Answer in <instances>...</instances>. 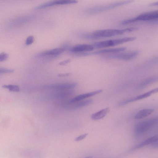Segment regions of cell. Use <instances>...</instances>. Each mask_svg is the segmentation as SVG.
Returning <instances> with one entry per match:
<instances>
[{
  "instance_id": "7",
  "label": "cell",
  "mask_w": 158,
  "mask_h": 158,
  "mask_svg": "<svg viewBox=\"0 0 158 158\" xmlns=\"http://www.w3.org/2000/svg\"><path fill=\"white\" fill-rule=\"evenodd\" d=\"M77 85V83H60L46 85L44 88L57 91L69 90L76 87Z\"/></svg>"
},
{
  "instance_id": "10",
  "label": "cell",
  "mask_w": 158,
  "mask_h": 158,
  "mask_svg": "<svg viewBox=\"0 0 158 158\" xmlns=\"http://www.w3.org/2000/svg\"><path fill=\"white\" fill-rule=\"evenodd\" d=\"M94 48L93 45L82 44L77 45L72 47L70 49V51L73 52L78 53L85 51H91Z\"/></svg>"
},
{
  "instance_id": "17",
  "label": "cell",
  "mask_w": 158,
  "mask_h": 158,
  "mask_svg": "<svg viewBox=\"0 0 158 158\" xmlns=\"http://www.w3.org/2000/svg\"><path fill=\"white\" fill-rule=\"evenodd\" d=\"M53 95L54 98H57L66 97L72 94V92L69 90H59Z\"/></svg>"
},
{
  "instance_id": "8",
  "label": "cell",
  "mask_w": 158,
  "mask_h": 158,
  "mask_svg": "<svg viewBox=\"0 0 158 158\" xmlns=\"http://www.w3.org/2000/svg\"><path fill=\"white\" fill-rule=\"evenodd\" d=\"M140 52L139 50H134L125 52L114 54L109 56L111 59L123 60H129L137 56Z\"/></svg>"
},
{
  "instance_id": "11",
  "label": "cell",
  "mask_w": 158,
  "mask_h": 158,
  "mask_svg": "<svg viewBox=\"0 0 158 158\" xmlns=\"http://www.w3.org/2000/svg\"><path fill=\"white\" fill-rule=\"evenodd\" d=\"M103 91L102 89H100L95 91L84 94L77 96L74 98L68 100L70 102H75L84 100L87 98L99 94Z\"/></svg>"
},
{
  "instance_id": "16",
  "label": "cell",
  "mask_w": 158,
  "mask_h": 158,
  "mask_svg": "<svg viewBox=\"0 0 158 158\" xmlns=\"http://www.w3.org/2000/svg\"><path fill=\"white\" fill-rule=\"evenodd\" d=\"M158 140V137L157 136H154L149 137L144 141H142L139 144L137 145L134 147L132 149H135L140 148H141L147 145L153 143L157 141Z\"/></svg>"
},
{
  "instance_id": "12",
  "label": "cell",
  "mask_w": 158,
  "mask_h": 158,
  "mask_svg": "<svg viewBox=\"0 0 158 158\" xmlns=\"http://www.w3.org/2000/svg\"><path fill=\"white\" fill-rule=\"evenodd\" d=\"M126 48L125 47L111 48L106 49H103L96 51L91 53H85V55H98L100 54L117 53L125 50Z\"/></svg>"
},
{
  "instance_id": "26",
  "label": "cell",
  "mask_w": 158,
  "mask_h": 158,
  "mask_svg": "<svg viewBox=\"0 0 158 158\" xmlns=\"http://www.w3.org/2000/svg\"><path fill=\"white\" fill-rule=\"evenodd\" d=\"M70 61V59H67L66 60H64L63 61L60 62L59 63V64L60 65H65L69 63Z\"/></svg>"
},
{
  "instance_id": "3",
  "label": "cell",
  "mask_w": 158,
  "mask_h": 158,
  "mask_svg": "<svg viewBox=\"0 0 158 158\" xmlns=\"http://www.w3.org/2000/svg\"><path fill=\"white\" fill-rule=\"evenodd\" d=\"M135 37H127L113 40L102 41L94 43L93 44L94 48H100L112 47L126 42L135 40Z\"/></svg>"
},
{
  "instance_id": "2",
  "label": "cell",
  "mask_w": 158,
  "mask_h": 158,
  "mask_svg": "<svg viewBox=\"0 0 158 158\" xmlns=\"http://www.w3.org/2000/svg\"><path fill=\"white\" fill-rule=\"evenodd\" d=\"M158 12L157 10L145 13L132 18L122 21L120 24L125 25L140 21H151L157 20Z\"/></svg>"
},
{
  "instance_id": "23",
  "label": "cell",
  "mask_w": 158,
  "mask_h": 158,
  "mask_svg": "<svg viewBox=\"0 0 158 158\" xmlns=\"http://www.w3.org/2000/svg\"><path fill=\"white\" fill-rule=\"evenodd\" d=\"M34 37L32 35H30L27 37L26 40V44L30 45L34 41Z\"/></svg>"
},
{
  "instance_id": "28",
  "label": "cell",
  "mask_w": 158,
  "mask_h": 158,
  "mask_svg": "<svg viewBox=\"0 0 158 158\" xmlns=\"http://www.w3.org/2000/svg\"><path fill=\"white\" fill-rule=\"evenodd\" d=\"M158 5V2H152L151 3H150L149 5L150 6H157Z\"/></svg>"
},
{
  "instance_id": "22",
  "label": "cell",
  "mask_w": 158,
  "mask_h": 158,
  "mask_svg": "<svg viewBox=\"0 0 158 158\" xmlns=\"http://www.w3.org/2000/svg\"><path fill=\"white\" fill-rule=\"evenodd\" d=\"M28 17H22L21 18H20L18 19H17L16 20V22H14L16 24H20L21 23H23L25 22L28 20Z\"/></svg>"
},
{
  "instance_id": "21",
  "label": "cell",
  "mask_w": 158,
  "mask_h": 158,
  "mask_svg": "<svg viewBox=\"0 0 158 158\" xmlns=\"http://www.w3.org/2000/svg\"><path fill=\"white\" fill-rule=\"evenodd\" d=\"M14 70L12 69L0 68V74L13 73Z\"/></svg>"
},
{
  "instance_id": "27",
  "label": "cell",
  "mask_w": 158,
  "mask_h": 158,
  "mask_svg": "<svg viewBox=\"0 0 158 158\" xmlns=\"http://www.w3.org/2000/svg\"><path fill=\"white\" fill-rule=\"evenodd\" d=\"M71 74L70 73H60L58 75V76L60 77H64L66 76H68Z\"/></svg>"
},
{
  "instance_id": "15",
  "label": "cell",
  "mask_w": 158,
  "mask_h": 158,
  "mask_svg": "<svg viewBox=\"0 0 158 158\" xmlns=\"http://www.w3.org/2000/svg\"><path fill=\"white\" fill-rule=\"evenodd\" d=\"M109 111V108L106 107L103 109L93 114L91 116V118L94 120L100 119L104 118Z\"/></svg>"
},
{
  "instance_id": "5",
  "label": "cell",
  "mask_w": 158,
  "mask_h": 158,
  "mask_svg": "<svg viewBox=\"0 0 158 158\" xmlns=\"http://www.w3.org/2000/svg\"><path fill=\"white\" fill-rule=\"evenodd\" d=\"M157 118L145 121L137 124L135 127L134 131L137 137L142 135L157 123Z\"/></svg>"
},
{
  "instance_id": "20",
  "label": "cell",
  "mask_w": 158,
  "mask_h": 158,
  "mask_svg": "<svg viewBox=\"0 0 158 158\" xmlns=\"http://www.w3.org/2000/svg\"><path fill=\"white\" fill-rule=\"evenodd\" d=\"M157 80V78L156 77H153L143 81L140 85V87L143 88L151 84Z\"/></svg>"
},
{
  "instance_id": "24",
  "label": "cell",
  "mask_w": 158,
  "mask_h": 158,
  "mask_svg": "<svg viewBox=\"0 0 158 158\" xmlns=\"http://www.w3.org/2000/svg\"><path fill=\"white\" fill-rule=\"evenodd\" d=\"M8 57V55L7 53L2 52L0 54V62L4 61L6 60Z\"/></svg>"
},
{
  "instance_id": "1",
  "label": "cell",
  "mask_w": 158,
  "mask_h": 158,
  "mask_svg": "<svg viewBox=\"0 0 158 158\" xmlns=\"http://www.w3.org/2000/svg\"><path fill=\"white\" fill-rule=\"evenodd\" d=\"M137 27H131L121 29H107L98 30L92 33L83 34V37L88 39H97L112 37L137 30Z\"/></svg>"
},
{
  "instance_id": "14",
  "label": "cell",
  "mask_w": 158,
  "mask_h": 158,
  "mask_svg": "<svg viewBox=\"0 0 158 158\" xmlns=\"http://www.w3.org/2000/svg\"><path fill=\"white\" fill-rule=\"evenodd\" d=\"M154 111L153 109H145L140 110L135 115L134 118L139 119L144 118L152 114Z\"/></svg>"
},
{
  "instance_id": "25",
  "label": "cell",
  "mask_w": 158,
  "mask_h": 158,
  "mask_svg": "<svg viewBox=\"0 0 158 158\" xmlns=\"http://www.w3.org/2000/svg\"><path fill=\"white\" fill-rule=\"evenodd\" d=\"M88 135V134L87 133H85L81 135L76 137L75 139V140L76 141H79L80 140H81L85 138Z\"/></svg>"
},
{
  "instance_id": "18",
  "label": "cell",
  "mask_w": 158,
  "mask_h": 158,
  "mask_svg": "<svg viewBox=\"0 0 158 158\" xmlns=\"http://www.w3.org/2000/svg\"><path fill=\"white\" fill-rule=\"evenodd\" d=\"M53 6L56 5H64L75 3L77 2L76 0H61L52 1Z\"/></svg>"
},
{
  "instance_id": "19",
  "label": "cell",
  "mask_w": 158,
  "mask_h": 158,
  "mask_svg": "<svg viewBox=\"0 0 158 158\" xmlns=\"http://www.w3.org/2000/svg\"><path fill=\"white\" fill-rule=\"evenodd\" d=\"M2 87L5 89H8L9 91L13 92H17L19 91L20 88L19 86L13 85H5L2 86Z\"/></svg>"
},
{
  "instance_id": "13",
  "label": "cell",
  "mask_w": 158,
  "mask_h": 158,
  "mask_svg": "<svg viewBox=\"0 0 158 158\" xmlns=\"http://www.w3.org/2000/svg\"><path fill=\"white\" fill-rule=\"evenodd\" d=\"M66 49L64 48H59L53 49L42 52L38 55L39 56H57L63 52Z\"/></svg>"
},
{
  "instance_id": "29",
  "label": "cell",
  "mask_w": 158,
  "mask_h": 158,
  "mask_svg": "<svg viewBox=\"0 0 158 158\" xmlns=\"http://www.w3.org/2000/svg\"><path fill=\"white\" fill-rule=\"evenodd\" d=\"M92 157L91 156H89L87 157H86L85 158H92Z\"/></svg>"
},
{
  "instance_id": "6",
  "label": "cell",
  "mask_w": 158,
  "mask_h": 158,
  "mask_svg": "<svg viewBox=\"0 0 158 158\" xmlns=\"http://www.w3.org/2000/svg\"><path fill=\"white\" fill-rule=\"evenodd\" d=\"M92 99L83 100L75 102H70L68 100L63 102L62 106L65 109L69 110H75L83 107L92 103Z\"/></svg>"
},
{
  "instance_id": "9",
  "label": "cell",
  "mask_w": 158,
  "mask_h": 158,
  "mask_svg": "<svg viewBox=\"0 0 158 158\" xmlns=\"http://www.w3.org/2000/svg\"><path fill=\"white\" fill-rule=\"evenodd\" d=\"M157 92L158 88H155L139 95L124 101L121 103L120 105L121 106L123 105L129 103L142 99L149 97L152 94L156 93Z\"/></svg>"
},
{
  "instance_id": "4",
  "label": "cell",
  "mask_w": 158,
  "mask_h": 158,
  "mask_svg": "<svg viewBox=\"0 0 158 158\" xmlns=\"http://www.w3.org/2000/svg\"><path fill=\"white\" fill-rule=\"evenodd\" d=\"M133 1L127 0L111 3L105 5L96 6L88 9L86 12L89 14H93L102 12L129 4Z\"/></svg>"
}]
</instances>
